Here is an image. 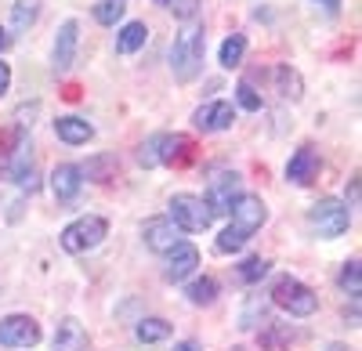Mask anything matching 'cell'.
Returning a JSON list of instances; mask_svg holds the SVG:
<instances>
[{"mask_svg":"<svg viewBox=\"0 0 362 351\" xmlns=\"http://www.w3.org/2000/svg\"><path fill=\"white\" fill-rule=\"evenodd\" d=\"M87 347V333L76 319H62L54 330V351H83Z\"/></svg>","mask_w":362,"mask_h":351,"instance_id":"16","label":"cell"},{"mask_svg":"<svg viewBox=\"0 0 362 351\" xmlns=\"http://www.w3.org/2000/svg\"><path fill=\"white\" fill-rule=\"evenodd\" d=\"M196 265H199V250H196L192 243H177L174 250H167V268H163V275H167L170 282H181V279H189V275L196 272Z\"/></svg>","mask_w":362,"mask_h":351,"instance_id":"12","label":"cell"},{"mask_svg":"<svg viewBox=\"0 0 362 351\" xmlns=\"http://www.w3.org/2000/svg\"><path fill=\"white\" fill-rule=\"evenodd\" d=\"M124 11H127V0H98L95 4V18L102 25H116L119 18H124Z\"/></svg>","mask_w":362,"mask_h":351,"instance_id":"23","label":"cell"},{"mask_svg":"<svg viewBox=\"0 0 362 351\" xmlns=\"http://www.w3.org/2000/svg\"><path fill=\"white\" fill-rule=\"evenodd\" d=\"M319 4H326V11H337V8H341V0H319Z\"/></svg>","mask_w":362,"mask_h":351,"instance_id":"34","label":"cell"},{"mask_svg":"<svg viewBox=\"0 0 362 351\" xmlns=\"http://www.w3.org/2000/svg\"><path fill=\"white\" fill-rule=\"evenodd\" d=\"M326 351H351L348 344H326Z\"/></svg>","mask_w":362,"mask_h":351,"instance_id":"36","label":"cell"},{"mask_svg":"<svg viewBox=\"0 0 362 351\" xmlns=\"http://www.w3.org/2000/svg\"><path fill=\"white\" fill-rule=\"evenodd\" d=\"M276 80H279V95H283V98H290V102L300 98V76H297L290 66H279V69H276Z\"/></svg>","mask_w":362,"mask_h":351,"instance_id":"24","label":"cell"},{"mask_svg":"<svg viewBox=\"0 0 362 351\" xmlns=\"http://www.w3.org/2000/svg\"><path fill=\"white\" fill-rule=\"evenodd\" d=\"M160 4H167L177 18H192L196 11H199V4H203V0H160Z\"/></svg>","mask_w":362,"mask_h":351,"instance_id":"31","label":"cell"},{"mask_svg":"<svg viewBox=\"0 0 362 351\" xmlns=\"http://www.w3.org/2000/svg\"><path fill=\"white\" fill-rule=\"evenodd\" d=\"M228 214H232V228H235L243 239H250L254 232L268 221V210H264L261 196H239V199H235V207H232Z\"/></svg>","mask_w":362,"mask_h":351,"instance_id":"8","label":"cell"},{"mask_svg":"<svg viewBox=\"0 0 362 351\" xmlns=\"http://www.w3.org/2000/svg\"><path fill=\"white\" fill-rule=\"evenodd\" d=\"M315 170H319L315 149H312V145H300V149L290 156V163H286V178H290L293 185H308V182L315 178Z\"/></svg>","mask_w":362,"mask_h":351,"instance_id":"14","label":"cell"},{"mask_svg":"<svg viewBox=\"0 0 362 351\" xmlns=\"http://www.w3.org/2000/svg\"><path fill=\"white\" fill-rule=\"evenodd\" d=\"M290 337H293L290 330H283V326H276V323H268V330L261 333V347H264V351H283V344H286Z\"/></svg>","mask_w":362,"mask_h":351,"instance_id":"27","label":"cell"},{"mask_svg":"<svg viewBox=\"0 0 362 351\" xmlns=\"http://www.w3.org/2000/svg\"><path fill=\"white\" fill-rule=\"evenodd\" d=\"M8 44H11V37H8V33H4V29H0V51H4V47H8Z\"/></svg>","mask_w":362,"mask_h":351,"instance_id":"35","label":"cell"},{"mask_svg":"<svg viewBox=\"0 0 362 351\" xmlns=\"http://www.w3.org/2000/svg\"><path fill=\"white\" fill-rule=\"evenodd\" d=\"M308 221H312V228L319 232L322 239H337V236H344V232H348L351 214H348L344 203H337V199H329V196H326V199H319L315 207H312Z\"/></svg>","mask_w":362,"mask_h":351,"instance_id":"5","label":"cell"},{"mask_svg":"<svg viewBox=\"0 0 362 351\" xmlns=\"http://www.w3.org/2000/svg\"><path fill=\"white\" fill-rule=\"evenodd\" d=\"M174 351H199V344H196V340H177Z\"/></svg>","mask_w":362,"mask_h":351,"instance_id":"33","label":"cell"},{"mask_svg":"<svg viewBox=\"0 0 362 351\" xmlns=\"http://www.w3.org/2000/svg\"><path fill=\"white\" fill-rule=\"evenodd\" d=\"M54 134L62 138L66 145H87L90 138H95V127H90L87 120H80V116H58Z\"/></svg>","mask_w":362,"mask_h":351,"instance_id":"15","label":"cell"},{"mask_svg":"<svg viewBox=\"0 0 362 351\" xmlns=\"http://www.w3.org/2000/svg\"><path fill=\"white\" fill-rule=\"evenodd\" d=\"M232 120H235L232 102H206V105H199V109H196V116H192V124H196L203 134L228 131V127H232Z\"/></svg>","mask_w":362,"mask_h":351,"instance_id":"10","label":"cell"},{"mask_svg":"<svg viewBox=\"0 0 362 351\" xmlns=\"http://www.w3.org/2000/svg\"><path fill=\"white\" fill-rule=\"evenodd\" d=\"M185 297H189L192 304H210V301L218 297V279H210V275L192 279V282L185 286Z\"/></svg>","mask_w":362,"mask_h":351,"instance_id":"20","label":"cell"},{"mask_svg":"<svg viewBox=\"0 0 362 351\" xmlns=\"http://www.w3.org/2000/svg\"><path fill=\"white\" fill-rule=\"evenodd\" d=\"M243 54H247V37H243V33H232V37L221 44V66H225V69H235L239 62H243Z\"/></svg>","mask_w":362,"mask_h":351,"instance_id":"21","label":"cell"},{"mask_svg":"<svg viewBox=\"0 0 362 351\" xmlns=\"http://www.w3.org/2000/svg\"><path fill=\"white\" fill-rule=\"evenodd\" d=\"M105 236H109L105 218L83 214V218H76L73 225H66V232H62V250H66V254H87V250H95Z\"/></svg>","mask_w":362,"mask_h":351,"instance_id":"3","label":"cell"},{"mask_svg":"<svg viewBox=\"0 0 362 351\" xmlns=\"http://www.w3.org/2000/svg\"><path fill=\"white\" fill-rule=\"evenodd\" d=\"M189 160V138L185 134H163L160 138V163L167 167H177Z\"/></svg>","mask_w":362,"mask_h":351,"instance_id":"17","label":"cell"},{"mask_svg":"<svg viewBox=\"0 0 362 351\" xmlns=\"http://www.w3.org/2000/svg\"><path fill=\"white\" fill-rule=\"evenodd\" d=\"M341 290H344V294H351V301H358V290H362V268H358V261H348V265H344Z\"/></svg>","mask_w":362,"mask_h":351,"instance_id":"25","label":"cell"},{"mask_svg":"<svg viewBox=\"0 0 362 351\" xmlns=\"http://www.w3.org/2000/svg\"><path fill=\"white\" fill-rule=\"evenodd\" d=\"M272 301H276L283 311H290L293 319H308L319 308V297L293 275H279L276 282H272Z\"/></svg>","mask_w":362,"mask_h":351,"instance_id":"2","label":"cell"},{"mask_svg":"<svg viewBox=\"0 0 362 351\" xmlns=\"http://www.w3.org/2000/svg\"><path fill=\"white\" fill-rule=\"evenodd\" d=\"M235 98H239V105H243L247 112H257V109H261V95L254 91V87H250L247 80H243V83L235 87Z\"/></svg>","mask_w":362,"mask_h":351,"instance_id":"30","label":"cell"},{"mask_svg":"<svg viewBox=\"0 0 362 351\" xmlns=\"http://www.w3.org/2000/svg\"><path fill=\"white\" fill-rule=\"evenodd\" d=\"M243 243H247V239H243V236H239V232L228 225V228L221 232V236H218V243H214V246H218L221 254H235V250H243Z\"/></svg>","mask_w":362,"mask_h":351,"instance_id":"29","label":"cell"},{"mask_svg":"<svg viewBox=\"0 0 362 351\" xmlns=\"http://www.w3.org/2000/svg\"><path fill=\"white\" fill-rule=\"evenodd\" d=\"M203 51H206V33H203V25H185L181 33L174 37V47H170V69L181 83H189L199 76L203 69Z\"/></svg>","mask_w":362,"mask_h":351,"instance_id":"1","label":"cell"},{"mask_svg":"<svg viewBox=\"0 0 362 351\" xmlns=\"http://www.w3.org/2000/svg\"><path fill=\"white\" fill-rule=\"evenodd\" d=\"M76 44H80V25H76V18H69V22H62L58 40H54V73H69L73 69Z\"/></svg>","mask_w":362,"mask_h":351,"instance_id":"11","label":"cell"},{"mask_svg":"<svg viewBox=\"0 0 362 351\" xmlns=\"http://www.w3.org/2000/svg\"><path fill=\"white\" fill-rule=\"evenodd\" d=\"M160 138L163 134H153L148 141H141V149H138V163L141 167H156L160 163Z\"/></svg>","mask_w":362,"mask_h":351,"instance_id":"28","label":"cell"},{"mask_svg":"<svg viewBox=\"0 0 362 351\" xmlns=\"http://www.w3.org/2000/svg\"><path fill=\"white\" fill-rule=\"evenodd\" d=\"M145 40H148L145 22H127L124 29H119V37H116V51H119V54H134Z\"/></svg>","mask_w":362,"mask_h":351,"instance_id":"18","label":"cell"},{"mask_svg":"<svg viewBox=\"0 0 362 351\" xmlns=\"http://www.w3.org/2000/svg\"><path fill=\"white\" fill-rule=\"evenodd\" d=\"M141 236H145V246L148 250H156V254H167L181 243V228L170 221V218H148L145 228H141Z\"/></svg>","mask_w":362,"mask_h":351,"instance_id":"9","label":"cell"},{"mask_svg":"<svg viewBox=\"0 0 362 351\" xmlns=\"http://www.w3.org/2000/svg\"><path fill=\"white\" fill-rule=\"evenodd\" d=\"M51 189H54V199L58 203H73L83 189V174L76 163H62V167H54L51 174Z\"/></svg>","mask_w":362,"mask_h":351,"instance_id":"13","label":"cell"},{"mask_svg":"<svg viewBox=\"0 0 362 351\" xmlns=\"http://www.w3.org/2000/svg\"><path fill=\"white\" fill-rule=\"evenodd\" d=\"M0 344L4 347H33V344H40V323L33 315L0 319Z\"/></svg>","mask_w":362,"mask_h":351,"instance_id":"7","label":"cell"},{"mask_svg":"<svg viewBox=\"0 0 362 351\" xmlns=\"http://www.w3.org/2000/svg\"><path fill=\"white\" fill-rule=\"evenodd\" d=\"M8 83H11V69H8V62H0V95L8 91Z\"/></svg>","mask_w":362,"mask_h":351,"instance_id":"32","label":"cell"},{"mask_svg":"<svg viewBox=\"0 0 362 351\" xmlns=\"http://www.w3.org/2000/svg\"><path fill=\"white\" fill-rule=\"evenodd\" d=\"M170 221L181 228V232H206L210 221H214V214H210V207L192 196V192H177L170 199Z\"/></svg>","mask_w":362,"mask_h":351,"instance_id":"4","label":"cell"},{"mask_svg":"<svg viewBox=\"0 0 362 351\" xmlns=\"http://www.w3.org/2000/svg\"><path fill=\"white\" fill-rule=\"evenodd\" d=\"M134 337L141 344H160V340L170 337V323L167 319H141V323L134 326Z\"/></svg>","mask_w":362,"mask_h":351,"instance_id":"19","label":"cell"},{"mask_svg":"<svg viewBox=\"0 0 362 351\" xmlns=\"http://www.w3.org/2000/svg\"><path fill=\"white\" fill-rule=\"evenodd\" d=\"M268 261L264 257H247L243 261V268H239V279H243V282H261L264 275H268Z\"/></svg>","mask_w":362,"mask_h":351,"instance_id":"26","label":"cell"},{"mask_svg":"<svg viewBox=\"0 0 362 351\" xmlns=\"http://www.w3.org/2000/svg\"><path fill=\"white\" fill-rule=\"evenodd\" d=\"M40 15V0H15V8H11V25L15 29H29L37 22Z\"/></svg>","mask_w":362,"mask_h":351,"instance_id":"22","label":"cell"},{"mask_svg":"<svg viewBox=\"0 0 362 351\" xmlns=\"http://www.w3.org/2000/svg\"><path fill=\"white\" fill-rule=\"evenodd\" d=\"M239 196H243V178H239L235 170H221V174H214V178H210L203 203L210 207V214H228V210L235 207Z\"/></svg>","mask_w":362,"mask_h":351,"instance_id":"6","label":"cell"}]
</instances>
